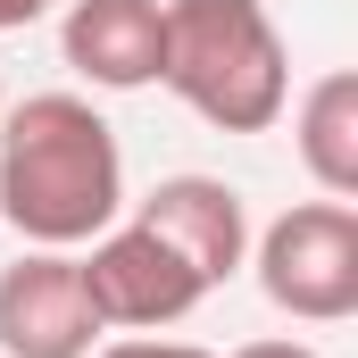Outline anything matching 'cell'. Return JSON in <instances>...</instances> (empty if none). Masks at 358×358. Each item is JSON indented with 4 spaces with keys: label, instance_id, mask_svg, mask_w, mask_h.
Segmentation results:
<instances>
[{
    "label": "cell",
    "instance_id": "2",
    "mask_svg": "<svg viewBox=\"0 0 358 358\" xmlns=\"http://www.w3.org/2000/svg\"><path fill=\"white\" fill-rule=\"evenodd\" d=\"M159 84L217 134H267L292 108V50L267 0H167Z\"/></svg>",
    "mask_w": 358,
    "mask_h": 358
},
{
    "label": "cell",
    "instance_id": "12",
    "mask_svg": "<svg viewBox=\"0 0 358 358\" xmlns=\"http://www.w3.org/2000/svg\"><path fill=\"white\" fill-rule=\"evenodd\" d=\"M0 108H8V84H0Z\"/></svg>",
    "mask_w": 358,
    "mask_h": 358
},
{
    "label": "cell",
    "instance_id": "7",
    "mask_svg": "<svg viewBox=\"0 0 358 358\" xmlns=\"http://www.w3.org/2000/svg\"><path fill=\"white\" fill-rule=\"evenodd\" d=\"M159 50H167V0H67L59 17V59L92 92L159 84Z\"/></svg>",
    "mask_w": 358,
    "mask_h": 358
},
{
    "label": "cell",
    "instance_id": "10",
    "mask_svg": "<svg viewBox=\"0 0 358 358\" xmlns=\"http://www.w3.org/2000/svg\"><path fill=\"white\" fill-rule=\"evenodd\" d=\"M59 0H0V34H25V25H42Z\"/></svg>",
    "mask_w": 358,
    "mask_h": 358
},
{
    "label": "cell",
    "instance_id": "4",
    "mask_svg": "<svg viewBox=\"0 0 358 358\" xmlns=\"http://www.w3.org/2000/svg\"><path fill=\"white\" fill-rule=\"evenodd\" d=\"M76 267H84L92 317L108 334H159V325H183L208 300V283L183 267L150 225H134V217H117L108 234H92L84 250H76Z\"/></svg>",
    "mask_w": 358,
    "mask_h": 358
},
{
    "label": "cell",
    "instance_id": "9",
    "mask_svg": "<svg viewBox=\"0 0 358 358\" xmlns=\"http://www.w3.org/2000/svg\"><path fill=\"white\" fill-rule=\"evenodd\" d=\"M92 358H217V350H200V342H159V334H117V342H100Z\"/></svg>",
    "mask_w": 358,
    "mask_h": 358
},
{
    "label": "cell",
    "instance_id": "8",
    "mask_svg": "<svg viewBox=\"0 0 358 358\" xmlns=\"http://www.w3.org/2000/svg\"><path fill=\"white\" fill-rule=\"evenodd\" d=\"M292 150L325 200H358V76L325 67L292 108Z\"/></svg>",
    "mask_w": 358,
    "mask_h": 358
},
{
    "label": "cell",
    "instance_id": "3",
    "mask_svg": "<svg viewBox=\"0 0 358 358\" xmlns=\"http://www.w3.org/2000/svg\"><path fill=\"white\" fill-rule=\"evenodd\" d=\"M250 275L292 325H342L358 317V208L350 200H300L267 234H250Z\"/></svg>",
    "mask_w": 358,
    "mask_h": 358
},
{
    "label": "cell",
    "instance_id": "6",
    "mask_svg": "<svg viewBox=\"0 0 358 358\" xmlns=\"http://www.w3.org/2000/svg\"><path fill=\"white\" fill-rule=\"evenodd\" d=\"M134 225H150L208 292L250 267V208L225 176H167L150 200H134Z\"/></svg>",
    "mask_w": 358,
    "mask_h": 358
},
{
    "label": "cell",
    "instance_id": "5",
    "mask_svg": "<svg viewBox=\"0 0 358 358\" xmlns=\"http://www.w3.org/2000/svg\"><path fill=\"white\" fill-rule=\"evenodd\" d=\"M100 317L76 250H25L17 267H0V350L8 358H92L100 350Z\"/></svg>",
    "mask_w": 358,
    "mask_h": 358
},
{
    "label": "cell",
    "instance_id": "11",
    "mask_svg": "<svg viewBox=\"0 0 358 358\" xmlns=\"http://www.w3.org/2000/svg\"><path fill=\"white\" fill-rule=\"evenodd\" d=\"M234 358H325V350H308V342H292V334H275V342H242Z\"/></svg>",
    "mask_w": 358,
    "mask_h": 358
},
{
    "label": "cell",
    "instance_id": "1",
    "mask_svg": "<svg viewBox=\"0 0 358 358\" xmlns=\"http://www.w3.org/2000/svg\"><path fill=\"white\" fill-rule=\"evenodd\" d=\"M0 217L25 250H84L125 217V150L84 92H25L0 108Z\"/></svg>",
    "mask_w": 358,
    "mask_h": 358
}]
</instances>
